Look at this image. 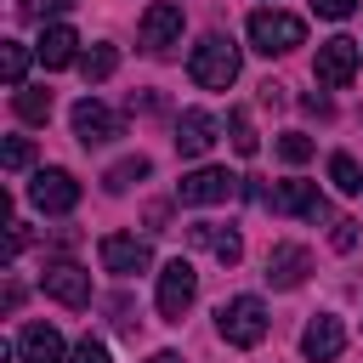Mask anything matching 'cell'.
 I'll list each match as a JSON object with an SVG mask.
<instances>
[{
	"label": "cell",
	"instance_id": "30bf717a",
	"mask_svg": "<svg viewBox=\"0 0 363 363\" xmlns=\"http://www.w3.org/2000/svg\"><path fill=\"white\" fill-rule=\"evenodd\" d=\"M28 199H34V210H45V216H68L74 204H79V182H74V170H40L34 182H28Z\"/></svg>",
	"mask_w": 363,
	"mask_h": 363
},
{
	"label": "cell",
	"instance_id": "ba28073f",
	"mask_svg": "<svg viewBox=\"0 0 363 363\" xmlns=\"http://www.w3.org/2000/svg\"><path fill=\"white\" fill-rule=\"evenodd\" d=\"M312 74H318V85H329V91H346V85L357 79V40H346V34L323 40V45H318V62H312Z\"/></svg>",
	"mask_w": 363,
	"mask_h": 363
},
{
	"label": "cell",
	"instance_id": "6da1fadb",
	"mask_svg": "<svg viewBox=\"0 0 363 363\" xmlns=\"http://www.w3.org/2000/svg\"><path fill=\"white\" fill-rule=\"evenodd\" d=\"M187 74H193V85H204V91H227V85L238 79V45H233L227 34H204V40L187 51Z\"/></svg>",
	"mask_w": 363,
	"mask_h": 363
},
{
	"label": "cell",
	"instance_id": "7402d4cb",
	"mask_svg": "<svg viewBox=\"0 0 363 363\" xmlns=\"http://www.w3.org/2000/svg\"><path fill=\"white\" fill-rule=\"evenodd\" d=\"M113 68H119V51H113V45H108V40H96V45H91V51H79V74H85V79H91V85H96V79H108V74H113Z\"/></svg>",
	"mask_w": 363,
	"mask_h": 363
},
{
	"label": "cell",
	"instance_id": "ffe728a7",
	"mask_svg": "<svg viewBox=\"0 0 363 363\" xmlns=\"http://www.w3.org/2000/svg\"><path fill=\"white\" fill-rule=\"evenodd\" d=\"M147 170H153V164H147L142 153H130V159H119V164L102 170V187H108V193H130L136 182H147Z\"/></svg>",
	"mask_w": 363,
	"mask_h": 363
},
{
	"label": "cell",
	"instance_id": "8992f818",
	"mask_svg": "<svg viewBox=\"0 0 363 363\" xmlns=\"http://www.w3.org/2000/svg\"><path fill=\"white\" fill-rule=\"evenodd\" d=\"M68 119H74L79 147H108L113 136H125V113H113V108H108V102H96V96H79Z\"/></svg>",
	"mask_w": 363,
	"mask_h": 363
},
{
	"label": "cell",
	"instance_id": "2e32d148",
	"mask_svg": "<svg viewBox=\"0 0 363 363\" xmlns=\"http://www.w3.org/2000/svg\"><path fill=\"white\" fill-rule=\"evenodd\" d=\"M187 244H193V250H210L221 267H238V261H244L238 227H221V221H193V227H187Z\"/></svg>",
	"mask_w": 363,
	"mask_h": 363
},
{
	"label": "cell",
	"instance_id": "f1b7e54d",
	"mask_svg": "<svg viewBox=\"0 0 363 363\" xmlns=\"http://www.w3.org/2000/svg\"><path fill=\"white\" fill-rule=\"evenodd\" d=\"M312 11H318V17H329V23H340V17H352V11H357V0H312Z\"/></svg>",
	"mask_w": 363,
	"mask_h": 363
},
{
	"label": "cell",
	"instance_id": "d6986e66",
	"mask_svg": "<svg viewBox=\"0 0 363 363\" xmlns=\"http://www.w3.org/2000/svg\"><path fill=\"white\" fill-rule=\"evenodd\" d=\"M11 108H17L23 125H45V119H51V91H45V85H17Z\"/></svg>",
	"mask_w": 363,
	"mask_h": 363
},
{
	"label": "cell",
	"instance_id": "e0dca14e",
	"mask_svg": "<svg viewBox=\"0 0 363 363\" xmlns=\"http://www.w3.org/2000/svg\"><path fill=\"white\" fill-rule=\"evenodd\" d=\"M62 357H68V346L51 323H28L17 335V363H62Z\"/></svg>",
	"mask_w": 363,
	"mask_h": 363
},
{
	"label": "cell",
	"instance_id": "44dd1931",
	"mask_svg": "<svg viewBox=\"0 0 363 363\" xmlns=\"http://www.w3.org/2000/svg\"><path fill=\"white\" fill-rule=\"evenodd\" d=\"M28 57H34V51H28L23 40H6V45H0V74H6V85H11V91H17V85H28Z\"/></svg>",
	"mask_w": 363,
	"mask_h": 363
},
{
	"label": "cell",
	"instance_id": "7c38bea8",
	"mask_svg": "<svg viewBox=\"0 0 363 363\" xmlns=\"http://www.w3.org/2000/svg\"><path fill=\"white\" fill-rule=\"evenodd\" d=\"M40 289H45L51 301H62V306H85V301H91V272H85L79 261H45Z\"/></svg>",
	"mask_w": 363,
	"mask_h": 363
},
{
	"label": "cell",
	"instance_id": "d4e9b609",
	"mask_svg": "<svg viewBox=\"0 0 363 363\" xmlns=\"http://www.w3.org/2000/svg\"><path fill=\"white\" fill-rule=\"evenodd\" d=\"M278 159H284V164H306V159H312V136L284 130V136H278Z\"/></svg>",
	"mask_w": 363,
	"mask_h": 363
},
{
	"label": "cell",
	"instance_id": "ac0fdd59",
	"mask_svg": "<svg viewBox=\"0 0 363 363\" xmlns=\"http://www.w3.org/2000/svg\"><path fill=\"white\" fill-rule=\"evenodd\" d=\"M34 57H40L45 68H68V62H79V34H74L68 23H45V34H40Z\"/></svg>",
	"mask_w": 363,
	"mask_h": 363
},
{
	"label": "cell",
	"instance_id": "4fadbf2b",
	"mask_svg": "<svg viewBox=\"0 0 363 363\" xmlns=\"http://www.w3.org/2000/svg\"><path fill=\"white\" fill-rule=\"evenodd\" d=\"M340 346H346V323L335 312H312V323L301 329V357L306 363H329V357H340Z\"/></svg>",
	"mask_w": 363,
	"mask_h": 363
},
{
	"label": "cell",
	"instance_id": "83f0119b",
	"mask_svg": "<svg viewBox=\"0 0 363 363\" xmlns=\"http://www.w3.org/2000/svg\"><path fill=\"white\" fill-rule=\"evenodd\" d=\"M68 6H74V0H17V11H23V17H40V23L57 17V11H68Z\"/></svg>",
	"mask_w": 363,
	"mask_h": 363
},
{
	"label": "cell",
	"instance_id": "9c48e42d",
	"mask_svg": "<svg viewBox=\"0 0 363 363\" xmlns=\"http://www.w3.org/2000/svg\"><path fill=\"white\" fill-rule=\"evenodd\" d=\"M96 255H102V267H108L113 278H136V272L153 267V250H147V238H136V233H108V238L96 244Z\"/></svg>",
	"mask_w": 363,
	"mask_h": 363
},
{
	"label": "cell",
	"instance_id": "8fae6325",
	"mask_svg": "<svg viewBox=\"0 0 363 363\" xmlns=\"http://www.w3.org/2000/svg\"><path fill=\"white\" fill-rule=\"evenodd\" d=\"M216 136H221V119L216 113H204V108H182L176 113V153L182 159H204L216 147Z\"/></svg>",
	"mask_w": 363,
	"mask_h": 363
},
{
	"label": "cell",
	"instance_id": "7a4b0ae2",
	"mask_svg": "<svg viewBox=\"0 0 363 363\" xmlns=\"http://www.w3.org/2000/svg\"><path fill=\"white\" fill-rule=\"evenodd\" d=\"M244 34H250V45H255L261 57H284V51H295V45L306 40V23H301L295 11H278V6H261V11H250V23H244Z\"/></svg>",
	"mask_w": 363,
	"mask_h": 363
},
{
	"label": "cell",
	"instance_id": "484cf974",
	"mask_svg": "<svg viewBox=\"0 0 363 363\" xmlns=\"http://www.w3.org/2000/svg\"><path fill=\"white\" fill-rule=\"evenodd\" d=\"M28 159H34V147H28V136H6V147H0V164L17 176V170H28Z\"/></svg>",
	"mask_w": 363,
	"mask_h": 363
},
{
	"label": "cell",
	"instance_id": "f546056e",
	"mask_svg": "<svg viewBox=\"0 0 363 363\" xmlns=\"http://www.w3.org/2000/svg\"><path fill=\"white\" fill-rule=\"evenodd\" d=\"M329 244H335V250H352V244H357V221H335Z\"/></svg>",
	"mask_w": 363,
	"mask_h": 363
},
{
	"label": "cell",
	"instance_id": "52a82bcc",
	"mask_svg": "<svg viewBox=\"0 0 363 363\" xmlns=\"http://www.w3.org/2000/svg\"><path fill=\"white\" fill-rule=\"evenodd\" d=\"M233 193H238V176L221 170V164H199V170H187L176 182V199L182 204H227Z\"/></svg>",
	"mask_w": 363,
	"mask_h": 363
},
{
	"label": "cell",
	"instance_id": "277c9868",
	"mask_svg": "<svg viewBox=\"0 0 363 363\" xmlns=\"http://www.w3.org/2000/svg\"><path fill=\"white\" fill-rule=\"evenodd\" d=\"M193 295H199L193 261H182V255L164 261V267H159V295H153V301H159V318H164V323H182L187 306H193Z\"/></svg>",
	"mask_w": 363,
	"mask_h": 363
},
{
	"label": "cell",
	"instance_id": "5bb4252c",
	"mask_svg": "<svg viewBox=\"0 0 363 363\" xmlns=\"http://www.w3.org/2000/svg\"><path fill=\"white\" fill-rule=\"evenodd\" d=\"M312 272V250L306 244H272L267 250V284L272 289H301Z\"/></svg>",
	"mask_w": 363,
	"mask_h": 363
},
{
	"label": "cell",
	"instance_id": "3957f363",
	"mask_svg": "<svg viewBox=\"0 0 363 363\" xmlns=\"http://www.w3.org/2000/svg\"><path fill=\"white\" fill-rule=\"evenodd\" d=\"M267 301L261 295H233V301H221V312H216V335L227 340V346H261L267 340Z\"/></svg>",
	"mask_w": 363,
	"mask_h": 363
},
{
	"label": "cell",
	"instance_id": "603a6c76",
	"mask_svg": "<svg viewBox=\"0 0 363 363\" xmlns=\"http://www.w3.org/2000/svg\"><path fill=\"white\" fill-rule=\"evenodd\" d=\"M329 182H335L340 193H363V170H357V159H352V153H329Z\"/></svg>",
	"mask_w": 363,
	"mask_h": 363
},
{
	"label": "cell",
	"instance_id": "9a60e30c",
	"mask_svg": "<svg viewBox=\"0 0 363 363\" xmlns=\"http://www.w3.org/2000/svg\"><path fill=\"white\" fill-rule=\"evenodd\" d=\"M267 204L278 210V216H306V221H323V193H318V182H278L272 193H267Z\"/></svg>",
	"mask_w": 363,
	"mask_h": 363
},
{
	"label": "cell",
	"instance_id": "4316f807",
	"mask_svg": "<svg viewBox=\"0 0 363 363\" xmlns=\"http://www.w3.org/2000/svg\"><path fill=\"white\" fill-rule=\"evenodd\" d=\"M68 363H113L108 357V340H96V335H85L74 352H68Z\"/></svg>",
	"mask_w": 363,
	"mask_h": 363
},
{
	"label": "cell",
	"instance_id": "5b68a950",
	"mask_svg": "<svg viewBox=\"0 0 363 363\" xmlns=\"http://www.w3.org/2000/svg\"><path fill=\"white\" fill-rule=\"evenodd\" d=\"M136 45H142L147 57H170V51L182 45V6H170V0H153V6L142 11Z\"/></svg>",
	"mask_w": 363,
	"mask_h": 363
},
{
	"label": "cell",
	"instance_id": "4dcf8cb0",
	"mask_svg": "<svg viewBox=\"0 0 363 363\" xmlns=\"http://www.w3.org/2000/svg\"><path fill=\"white\" fill-rule=\"evenodd\" d=\"M147 363H182V352H153Z\"/></svg>",
	"mask_w": 363,
	"mask_h": 363
},
{
	"label": "cell",
	"instance_id": "cb8c5ba5",
	"mask_svg": "<svg viewBox=\"0 0 363 363\" xmlns=\"http://www.w3.org/2000/svg\"><path fill=\"white\" fill-rule=\"evenodd\" d=\"M227 136H233V147H238L244 159L261 147V136H255V125H250V113H244V108H233V113H227Z\"/></svg>",
	"mask_w": 363,
	"mask_h": 363
}]
</instances>
